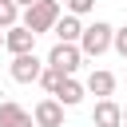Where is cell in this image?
I'll use <instances>...</instances> for the list:
<instances>
[{
  "mask_svg": "<svg viewBox=\"0 0 127 127\" xmlns=\"http://www.w3.org/2000/svg\"><path fill=\"white\" fill-rule=\"evenodd\" d=\"M16 20H20V4L16 0H0V28H8Z\"/></svg>",
  "mask_w": 127,
  "mask_h": 127,
  "instance_id": "obj_12",
  "label": "cell"
},
{
  "mask_svg": "<svg viewBox=\"0 0 127 127\" xmlns=\"http://www.w3.org/2000/svg\"><path fill=\"white\" fill-rule=\"evenodd\" d=\"M115 83H119V79H115L107 67H95V71L83 79V91H87V95H99V99H107V95H115Z\"/></svg>",
  "mask_w": 127,
  "mask_h": 127,
  "instance_id": "obj_7",
  "label": "cell"
},
{
  "mask_svg": "<svg viewBox=\"0 0 127 127\" xmlns=\"http://www.w3.org/2000/svg\"><path fill=\"white\" fill-rule=\"evenodd\" d=\"M32 48H36V32H32V28H24L20 20L4 28V52L16 56V52H32Z\"/></svg>",
  "mask_w": 127,
  "mask_h": 127,
  "instance_id": "obj_6",
  "label": "cell"
},
{
  "mask_svg": "<svg viewBox=\"0 0 127 127\" xmlns=\"http://www.w3.org/2000/svg\"><path fill=\"white\" fill-rule=\"evenodd\" d=\"M0 127H36V123H32V111H28V107L4 99V103H0Z\"/></svg>",
  "mask_w": 127,
  "mask_h": 127,
  "instance_id": "obj_10",
  "label": "cell"
},
{
  "mask_svg": "<svg viewBox=\"0 0 127 127\" xmlns=\"http://www.w3.org/2000/svg\"><path fill=\"white\" fill-rule=\"evenodd\" d=\"M119 111H123V123H127V107H119Z\"/></svg>",
  "mask_w": 127,
  "mask_h": 127,
  "instance_id": "obj_16",
  "label": "cell"
},
{
  "mask_svg": "<svg viewBox=\"0 0 127 127\" xmlns=\"http://www.w3.org/2000/svg\"><path fill=\"white\" fill-rule=\"evenodd\" d=\"M40 67H44V60H40V56H36V48H32V52H16V56H12L8 75H12L16 83H36Z\"/></svg>",
  "mask_w": 127,
  "mask_h": 127,
  "instance_id": "obj_4",
  "label": "cell"
},
{
  "mask_svg": "<svg viewBox=\"0 0 127 127\" xmlns=\"http://www.w3.org/2000/svg\"><path fill=\"white\" fill-rule=\"evenodd\" d=\"M0 48H4V28H0Z\"/></svg>",
  "mask_w": 127,
  "mask_h": 127,
  "instance_id": "obj_17",
  "label": "cell"
},
{
  "mask_svg": "<svg viewBox=\"0 0 127 127\" xmlns=\"http://www.w3.org/2000/svg\"><path fill=\"white\" fill-rule=\"evenodd\" d=\"M64 8H67L71 16H79V20H83V16H91V12H95V0H64Z\"/></svg>",
  "mask_w": 127,
  "mask_h": 127,
  "instance_id": "obj_14",
  "label": "cell"
},
{
  "mask_svg": "<svg viewBox=\"0 0 127 127\" xmlns=\"http://www.w3.org/2000/svg\"><path fill=\"white\" fill-rule=\"evenodd\" d=\"M52 95H56V99H60V103H64V107H79V103H83V95H87V91H83V83H79V79H75V75H64V79H60V83H56V91H52Z\"/></svg>",
  "mask_w": 127,
  "mask_h": 127,
  "instance_id": "obj_9",
  "label": "cell"
},
{
  "mask_svg": "<svg viewBox=\"0 0 127 127\" xmlns=\"http://www.w3.org/2000/svg\"><path fill=\"white\" fill-rule=\"evenodd\" d=\"M52 32H56V40L75 44V40H79V32H83V20H79V16H71V12H60V20L52 24Z\"/></svg>",
  "mask_w": 127,
  "mask_h": 127,
  "instance_id": "obj_11",
  "label": "cell"
},
{
  "mask_svg": "<svg viewBox=\"0 0 127 127\" xmlns=\"http://www.w3.org/2000/svg\"><path fill=\"white\" fill-rule=\"evenodd\" d=\"M16 4H20V8H28V4H36V0H16Z\"/></svg>",
  "mask_w": 127,
  "mask_h": 127,
  "instance_id": "obj_15",
  "label": "cell"
},
{
  "mask_svg": "<svg viewBox=\"0 0 127 127\" xmlns=\"http://www.w3.org/2000/svg\"><path fill=\"white\" fill-rule=\"evenodd\" d=\"M44 64H48V67H56L60 75H75V71L83 67V52H79V44H67V40H56Z\"/></svg>",
  "mask_w": 127,
  "mask_h": 127,
  "instance_id": "obj_3",
  "label": "cell"
},
{
  "mask_svg": "<svg viewBox=\"0 0 127 127\" xmlns=\"http://www.w3.org/2000/svg\"><path fill=\"white\" fill-rule=\"evenodd\" d=\"M111 52L119 60H127V24L123 28H111Z\"/></svg>",
  "mask_w": 127,
  "mask_h": 127,
  "instance_id": "obj_13",
  "label": "cell"
},
{
  "mask_svg": "<svg viewBox=\"0 0 127 127\" xmlns=\"http://www.w3.org/2000/svg\"><path fill=\"white\" fill-rule=\"evenodd\" d=\"M79 52H83V60H99L103 52H111V24L107 20H91V24H83V32H79Z\"/></svg>",
  "mask_w": 127,
  "mask_h": 127,
  "instance_id": "obj_1",
  "label": "cell"
},
{
  "mask_svg": "<svg viewBox=\"0 0 127 127\" xmlns=\"http://www.w3.org/2000/svg\"><path fill=\"white\" fill-rule=\"evenodd\" d=\"M60 0H36V4H28V8H20V24L24 28H32L36 36H44V32H52V24L60 20Z\"/></svg>",
  "mask_w": 127,
  "mask_h": 127,
  "instance_id": "obj_2",
  "label": "cell"
},
{
  "mask_svg": "<svg viewBox=\"0 0 127 127\" xmlns=\"http://www.w3.org/2000/svg\"><path fill=\"white\" fill-rule=\"evenodd\" d=\"M91 123H95V127H123V111H119V103H115L111 95H107V99H95Z\"/></svg>",
  "mask_w": 127,
  "mask_h": 127,
  "instance_id": "obj_8",
  "label": "cell"
},
{
  "mask_svg": "<svg viewBox=\"0 0 127 127\" xmlns=\"http://www.w3.org/2000/svg\"><path fill=\"white\" fill-rule=\"evenodd\" d=\"M64 111H67V107H64L56 95H44V99L32 107V123H36V127H64Z\"/></svg>",
  "mask_w": 127,
  "mask_h": 127,
  "instance_id": "obj_5",
  "label": "cell"
}]
</instances>
